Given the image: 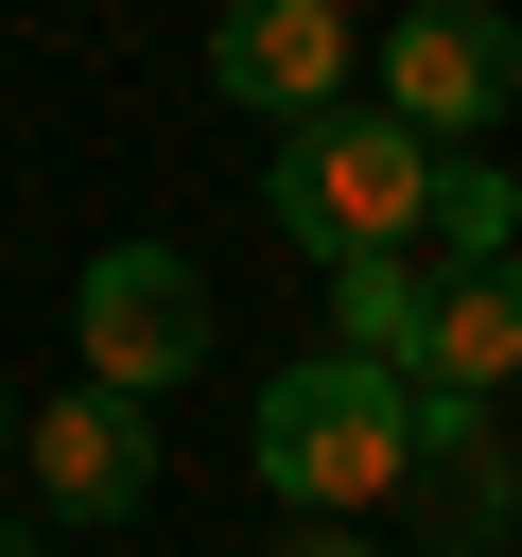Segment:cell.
Instances as JSON below:
<instances>
[{
	"label": "cell",
	"instance_id": "1",
	"mask_svg": "<svg viewBox=\"0 0 522 557\" xmlns=\"http://www.w3.org/2000/svg\"><path fill=\"white\" fill-rule=\"evenodd\" d=\"M244 470H261L296 522H365L383 487H418V366H383V348H313V366H278Z\"/></svg>",
	"mask_w": 522,
	"mask_h": 557
},
{
	"label": "cell",
	"instance_id": "2",
	"mask_svg": "<svg viewBox=\"0 0 522 557\" xmlns=\"http://www.w3.org/2000/svg\"><path fill=\"white\" fill-rule=\"evenodd\" d=\"M435 191H452V139H418L400 104H331V122H296L278 157H261V209H278V244L296 261H400L418 226H435Z\"/></svg>",
	"mask_w": 522,
	"mask_h": 557
},
{
	"label": "cell",
	"instance_id": "3",
	"mask_svg": "<svg viewBox=\"0 0 522 557\" xmlns=\"http://www.w3.org/2000/svg\"><path fill=\"white\" fill-rule=\"evenodd\" d=\"M70 313H87V383H122V400H157V383L209 366V278L174 244H104L70 278Z\"/></svg>",
	"mask_w": 522,
	"mask_h": 557
},
{
	"label": "cell",
	"instance_id": "4",
	"mask_svg": "<svg viewBox=\"0 0 522 557\" xmlns=\"http://www.w3.org/2000/svg\"><path fill=\"white\" fill-rule=\"evenodd\" d=\"M17 470H35V505H52V522H139V487H157V400L70 383V400H35Z\"/></svg>",
	"mask_w": 522,
	"mask_h": 557
},
{
	"label": "cell",
	"instance_id": "5",
	"mask_svg": "<svg viewBox=\"0 0 522 557\" xmlns=\"http://www.w3.org/2000/svg\"><path fill=\"white\" fill-rule=\"evenodd\" d=\"M209 87L261 104L278 139L331 122V104H348V0H226V17H209Z\"/></svg>",
	"mask_w": 522,
	"mask_h": 557
},
{
	"label": "cell",
	"instance_id": "6",
	"mask_svg": "<svg viewBox=\"0 0 522 557\" xmlns=\"http://www.w3.org/2000/svg\"><path fill=\"white\" fill-rule=\"evenodd\" d=\"M505 87H522V35H505L487 0H418V17L383 35V104H400L418 139H470V122H505Z\"/></svg>",
	"mask_w": 522,
	"mask_h": 557
},
{
	"label": "cell",
	"instance_id": "7",
	"mask_svg": "<svg viewBox=\"0 0 522 557\" xmlns=\"http://www.w3.org/2000/svg\"><path fill=\"white\" fill-rule=\"evenodd\" d=\"M505 522H522V453L487 435V400L418 383V557H505Z\"/></svg>",
	"mask_w": 522,
	"mask_h": 557
},
{
	"label": "cell",
	"instance_id": "8",
	"mask_svg": "<svg viewBox=\"0 0 522 557\" xmlns=\"http://www.w3.org/2000/svg\"><path fill=\"white\" fill-rule=\"evenodd\" d=\"M418 383H435V400H505V383H522V244H505V261H452V278H435Z\"/></svg>",
	"mask_w": 522,
	"mask_h": 557
},
{
	"label": "cell",
	"instance_id": "9",
	"mask_svg": "<svg viewBox=\"0 0 522 557\" xmlns=\"http://www.w3.org/2000/svg\"><path fill=\"white\" fill-rule=\"evenodd\" d=\"M418 331H435V278H418V244L331 278V348H383V366H418Z\"/></svg>",
	"mask_w": 522,
	"mask_h": 557
},
{
	"label": "cell",
	"instance_id": "10",
	"mask_svg": "<svg viewBox=\"0 0 522 557\" xmlns=\"http://www.w3.org/2000/svg\"><path fill=\"white\" fill-rule=\"evenodd\" d=\"M435 244H452V261H505V244H522V191H505L487 157H452V191H435Z\"/></svg>",
	"mask_w": 522,
	"mask_h": 557
},
{
	"label": "cell",
	"instance_id": "11",
	"mask_svg": "<svg viewBox=\"0 0 522 557\" xmlns=\"http://www.w3.org/2000/svg\"><path fill=\"white\" fill-rule=\"evenodd\" d=\"M278 557H383V540H365V522H296Z\"/></svg>",
	"mask_w": 522,
	"mask_h": 557
},
{
	"label": "cell",
	"instance_id": "12",
	"mask_svg": "<svg viewBox=\"0 0 522 557\" xmlns=\"http://www.w3.org/2000/svg\"><path fill=\"white\" fill-rule=\"evenodd\" d=\"M0 557H35V522H0Z\"/></svg>",
	"mask_w": 522,
	"mask_h": 557
},
{
	"label": "cell",
	"instance_id": "13",
	"mask_svg": "<svg viewBox=\"0 0 522 557\" xmlns=\"http://www.w3.org/2000/svg\"><path fill=\"white\" fill-rule=\"evenodd\" d=\"M0 435H35V400H0Z\"/></svg>",
	"mask_w": 522,
	"mask_h": 557
}]
</instances>
